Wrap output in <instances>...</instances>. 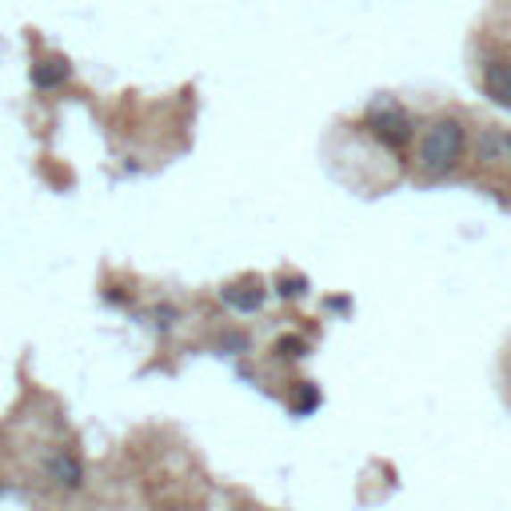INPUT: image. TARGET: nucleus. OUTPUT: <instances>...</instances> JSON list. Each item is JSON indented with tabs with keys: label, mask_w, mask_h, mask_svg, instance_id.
Here are the masks:
<instances>
[{
	"label": "nucleus",
	"mask_w": 511,
	"mask_h": 511,
	"mask_svg": "<svg viewBox=\"0 0 511 511\" xmlns=\"http://www.w3.org/2000/svg\"><path fill=\"white\" fill-rule=\"evenodd\" d=\"M464 148H467V132L456 116H444L423 132V144H420V168L423 176L440 180V176H451L464 160Z\"/></svg>",
	"instance_id": "1"
},
{
	"label": "nucleus",
	"mask_w": 511,
	"mask_h": 511,
	"mask_svg": "<svg viewBox=\"0 0 511 511\" xmlns=\"http://www.w3.org/2000/svg\"><path fill=\"white\" fill-rule=\"evenodd\" d=\"M40 467H45V475H48L53 488H61V491H80L84 488V459L76 456L72 448H53Z\"/></svg>",
	"instance_id": "2"
},
{
	"label": "nucleus",
	"mask_w": 511,
	"mask_h": 511,
	"mask_svg": "<svg viewBox=\"0 0 511 511\" xmlns=\"http://www.w3.org/2000/svg\"><path fill=\"white\" fill-rule=\"evenodd\" d=\"M368 124L383 144H391V148H399V144L412 136V121H407V113H399V108H380V113H372Z\"/></svg>",
	"instance_id": "3"
},
{
	"label": "nucleus",
	"mask_w": 511,
	"mask_h": 511,
	"mask_svg": "<svg viewBox=\"0 0 511 511\" xmlns=\"http://www.w3.org/2000/svg\"><path fill=\"white\" fill-rule=\"evenodd\" d=\"M483 92L496 105L511 108V61H488L483 64Z\"/></svg>",
	"instance_id": "4"
},
{
	"label": "nucleus",
	"mask_w": 511,
	"mask_h": 511,
	"mask_svg": "<svg viewBox=\"0 0 511 511\" xmlns=\"http://www.w3.org/2000/svg\"><path fill=\"white\" fill-rule=\"evenodd\" d=\"M32 80H37V88H61V84L68 80V64L61 61V56L40 61L37 68H32Z\"/></svg>",
	"instance_id": "5"
},
{
	"label": "nucleus",
	"mask_w": 511,
	"mask_h": 511,
	"mask_svg": "<svg viewBox=\"0 0 511 511\" xmlns=\"http://www.w3.org/2000/svg\"><path fill=\"white\" fill-rule=\"evenodd\" d=\"M220 296H224V304H228V308H236V312H256V308L264 304V292H260V288H248V292H236V288H224Z\"/></svg>",
	"instance_id": "6"
},
{
	"label": "nucleus",
	"mask_w": 511,
	"mask_h": 511,
	"mask_svg": "<svg viewBox=\"0 0 511 511\" xmlns=\"http://www.w3.org/2000/svg\"><path fill=\"white\" fill-rule=\"evenodd\" d=\"M276 352L284 356V360H296V356L304 352V339H300V336H284V339H276Z\"/></svg>",
	"instance_id": "7"
},
{
	"label": "nucleus",
	"mask_w": 511,
	"mask_h": 511,
	"mask_svg": "<svg viewBox=\"0 0 511 511\" xmlns=\"http://www.w3.org/2000/svg\"><path fill=\"white\" fill-rule=\"evenodd\" d=\"M280 292H284V296H300L304 292V280H284V284H280Z\"/></svg>",
	"instance_id": "8"
},
{
	"label": "nucleus",
	"mask_w": 511,
	"mask_h": 511,
	"mask_svg": "<svg viewBox=\"0 0 511 511\" xmlns=\"http://www.w3.org/2000/svg\"><path fill=\"white\" fill-rule=\"evenodd\" d=\"M499 152H504V160H511V132H499Z\"/></svg>",
	"instance_id": "9"
},
{
	"label": "nucleus",
	"mask_w": 511,
	"mask_h": 511,
	"mask_svg": "<svg viewBox=\"0 0 511 511\" xmlns=\"http://www.w3.org/2000/svg\"><path fill=\"white\" fill-rule=\"evenodd\" d=\"M172 511H196V507H188V504H184V507H172Z\"/></svg>",
	"instance_id": "10"
}]
</instances>
